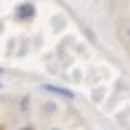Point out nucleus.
Listing matches in <instances>:
<instances>
[{
	"label": "nucleus",
	"mask_w": 130,
	"mask_h": 130,
	"mask_svg": "<svg viewBox=\"0 0 130 130\" xmlns=\"http://www.w3.org/2000/svg\"><path fill=\"white\" fill-rule=\"evenodd\" d=\"M14 17H17L19 21L33 19V17H36V7H33L31 3H21V5H17V10H14Z\"/></svg>",
	"instance_id": "1"
},
{
	"label": "nucleus",
	"mask_w": 130,
	"mask_h": 130,
	"mask_svg": "<svg viewBox=\"0 0 130 130\" xmlns=\"http://www.w3.org/2000/svg\"><path fill=\"white\" fill-rule=\"evenodd\" d=\"M45 92H52V95H59V97H69V99H73V92L69 88H59V85H43Z\"/></svg>",
	"instance_id": "2"
},
{
	"label": "nucleus",
	"mask_w": 130,
	"mask_h": 130,
	"mask_svg": "<svg viewBox=\"0 0 130 130\" xmlns=\"http://www.w3.org/2000/svg\"><path fill=\"white\" fill-rule=\"evenodd\" d=\"M50 130H59V128H50Z\"/></svg>",
	"instance_id": "3"
},
{
	"label": "nucleus",
	"mask_w": 130,
	"mask_h": 130,
	"mask_svg": "<svg viewBox=\"0 0 130 130\" xmlns=\"http://www.w3.org/2000/svg\"><path fill=\"white\" fill-rule=\"evenodd\" d=\"M0 73H3V66H0Z\"/></svg>",
	"instance_id": "4"
},
{
	"label": "nucleus",
	"mask_w": 130,
	"mask_h": 130,
	"mask_svg": "<svg viewBox=\"0 0 130 130\" xmlns=\"http://www.w3.org/2000/svg\"><path fill=\"white\" fill-rule=\"evenodd\" d=\"M128 36H130V28H128Z\"/></svg>",
	"instance_id": "5"
},
{
	"label": "nucleus",
	"mask_w": 130,
	"mask_h": 130,
	"mask_svg": "<svg viewBox=\"0 0 130 130\" xmlns=\"http://www.w3.org/2000/svg\"><path fill=\"white\" fill-rule=\"evenodd\" d=\"M0 88H3V83H0Z\"/></svg>",
	"instance_id": "6"
}]
</instances>
